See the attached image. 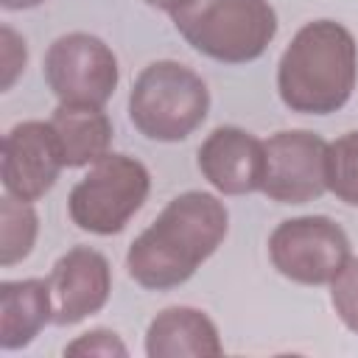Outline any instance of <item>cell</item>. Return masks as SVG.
I'll return each instance as SVG.
<instances>
[{
	"instance_id": "obj_9",
	"label": "cell",
	"mask_w": 358,
	"mask_h": 358,
	"mask_svg": "<svg viewBox=\"0 0 358 358\" xmlns=\"http://www.w3.org/2000/svg\"><path fill=\"white\" fill-rule=\"evenodd\" d=\"M64 168L56 131L45 120H22L3 137L0 179L8 196L22 201L42 199Z\"/></svg>"
},
{
	"instance_id": "obj_20",
	"label": "cell",
	"mask_w": 358,
	"mask_h": 358,
	"mask_svg": "<svg viewBox=\"0 0 358 358\" xmlns=\"http://www.w3.org/2000/svg\"><path fill=\"white\" fill-rule=\"evenodd\" d=\"M39 3H45V0H0V6L6 11H22V8H34Z\"/></svg>"
},
{
	"instance_id": "obj_3",
	"label": "cell",
	"mask_w": 358,
	"mask_h": 358,
	"mask_svg": "<svg viewBox=\"0 0 358 358\" xmlns=\"http://www.w3.org/2000/svg\"><path fill=\"white\" fill-rule=\"evenodd\" d=\"M171 20L193 50L224 64L255 62L277 34L268 0H187Z\"/></svg>"
},
{
	"instance_id": "obj_17",
	"label": "cell",
	"mask_w": 358,
	"mask_h": 358,
	"mask_svg": "<svg viewBox=\"0 0 358 358\" xmlns=\"http://www.w3.org/2000/svg\"><path fill=\"white\" fill-rule=\"evenodd\" d=\"M330 302L338 319L352 333H358V257H350L330 282Z\"/></svg>"
},
{
	"instance_id": "obj_18",
	"label": "cell",
	"mask_w": 358,
	"mask_h": 358,
	"mask_svg": "<svg viewBox=\"0 0 358 358\" xmlns=\"http://www.w3.org/2000/svg\"><path fill=\"white\" fill-rule=\"evenodd\" d=\"M25 59H28L25 39L14 28L3 25L0 28V90H11L17 76L25 70Z\"/></svg>"
},
{
	"instance_id": "obj_11",
	"label": "cell",
	"mask_w": 358,
	"mask_h": 358,
	"mask_svg": "<svg viewBox=\"0 0 358 358\" xmlns=\"http://www.w3.org/2000/svg\"><path fill=\"white\" fill-rule=\"evenodd\" d=\"M199 168L224 196L255 193L263 187L266 171L263 140L238 126H218L199 145Z\"/></svg>"
},
{
	"instance_id": "obj_12",
	"label": "cell",
	"mask_w": 358,
	"mask_h": 358,
	"mask_svg": "<svg viewBox=\"0 0 358 358\" xmlns=\"http://www.w3.org/2000/svg\"><path fill=\"white\" fill-rule=\"evenodd\" d=\"M221 338L213 319L187 305L159 310L145 330L148 358H213L221 355Z\"/></svg>"
},
{
	"instance_id": "obj_1",
	"label": "cell",
	"mask_w": 358,
	"mask_h": 358,
	"mask_svg": "<svg viewBox=\"0 0 358 358\" xmlns=\"http://www.w3.org/2000/svg\"><path fill=\"white\" fill-rule=\"evenodd\" d=\"M229 213L204 190H187L143 229L126 255L131 280L148 291H168L187 282L196 268L224 243Z\"/></svg>"
},
{
	"instance_id": "obj_8",
	"label": "cell",
	"mask_w": 358,
	"mask_h": 358,
	"mask_svg": "<svg viewBox=\"0 0 358 358\" xmlns=\"http://www.w3.org/2000/svg\"><path fill=\"white\" fill-rule=\"evenodd\" d=\"M263 193L280 204H305L327 190V143L308 129L277 131L263 140Z\"/></svg>"
},
{
	"instance_id": "obj_19",
	"label": "cell",
	"mask_w": 358,
	"mask_h": 358,
	"mask_svg": "<svg viewBox=\"0 0 358 358\" xmlns=\"http://www.w3.org/2000/svg\"><path fill=\"white\" fill-rule=\"evenodd\" d=\"M126 344L117 338V333L112 330H90V333H81L76 341H70L64 347V355H126Z\"/></svg>"
},
{
	"instance_id": "obj_14",
	"label": "cell",
	"mask_w": 358,
	"mask_h": 358,
	"mask_svg": "<svg viewBox=\"0 0 358 358\" xmlns=\"http://www.w3.org/2000/svg\"><path fill=\"white\" fill-rule=\"evenodd\" d=\"M62 145V157L67 168L92 165L103 154H109L112 123L101 106L90 103H59L48 120Z\"/></svg>"
},
{
	"instance_id": "obj_2",
	"label": "cell",
	"mask_w": 358,
	"mask_h": 358,
	"mask_svg": "<svg viewBox=\"0 0 358 358\" xmlns=\"http://www.w3.org/2000/svg\"><path fill=\"white\" fill-rule=\"evenodd\" d=\"M355 76V36L336 20H313L285 48L277 64V92L291 112L333 115L350 101Z\"/></svg>"
},
{
	"instance_id": "obj_10",
	"label": "cell",
	"mask_w": 358,
	"mask_h": 358,
	"mask_svg": "<svg viewBox=\"0 0 358 358\" xmlns=\"http://www.w3.org/2000/svg\"><path fill=\"white\" fill-rule=\"evenodd\" d=\"M53 324L67 327L98 313L112 291L109 260L90 246H73L50 268Z\"/></svg>"
},
{
	"instance_id": "obj_13",
	"label": "cell",
	"mask_w": 358,
	"mask_h": 358,
	"mask_svg": "<svg viewBox=\"0 0 358 358\" xmlns=\"http://www.w3.org/2000/svg\"><path fill=\"white\" fill-rule=\"evenodd\" d=\"M53 322L50 282L39 277L0 282V347L6 352L28 347Z\"/></svg>"
},
{
	"instance_id": "obj_4",
	"label": "cell",
	"mask_w": 358,
	"mask_h": 358,
	"mask_svg": "<svg viewBox=\"0 0 358 358\" xmlns=\"http://www.w3.org/2000/svg\"><path fill=\"white\" fill-rule=\"evenodd\" d=\"M210 90L187 64L162 59L140 70L129 95V117L134 129L159 143L190 137L207 117Z\"/></svg>"
},
{
	"instance_id": "obj_5",
	"label": "cell",
	"mask_w": 358,
	"mask_h": 358,
	"mask_svg": "<svg viewBox=\"0 0 358 358\" xmlns=\"http://www.w3.org/2000/svg\"><path fill=\"white\" fill-rule=\"evenodd\" d=\"M151 176L140 159L129 154H103L70 190L67 213L84 232L115 235L145 204Z\"/></svg>"
},
{
	"instance_id": "obj_21",
	"label": "cell",
	"mask_w": 358,
	"mask_h": 358,
	"mask_svg": "<svg viewBox=\"0 0 358 358\" xmlns=\"http://www.w3.org/2000/svg\"><path fill=\"white\" fill-rule=\"evenodd\" d=\"M145 3H148V6H157V8H162V11L171 14V11H176L179 6H185L187 0H145Z\"/></svg>"
},
{
	"instance_id": "obj_15",
	"label": "cell",
	"mask_w": 358,
	"mask_h": 358,
	"mask_svg": "<svg viewBox=\"0 0 358 358\" xmlns=\"http://www.w3.org/2000/svg\"><path fill=\"white\" fill-rule=\"evenodd\" d=\"M39 218L31 201L3 196L0 199V266H14L31 255Z\"/></svg>"
},
{
	"instance_id": "obj_16",
	"label": "cell",
	"mask_w": 358,
	"mask_h": 358,
	"mask_svg": "<svg viewBox=\"0 0 358 358\" xmlns=\"http://www.w3.org/2000/svg\"><path fill=\"white\" fill-rule=\"evenodd\" d=\"M327 190L358 207V131L327 143Z\"/></svg>"
},
{
	"instance_id": "obj_6",
	"label": "cell",
	"mask_w": 358,
	"mask_h": 358,
	"mask_svg": "<svg viewBox=\"0 0 358 358\" xmlns=\"http://www.w3.org/2000/svg\"><path fill=\"white\" fill-rule=\"evenodd\" d=\"M274 268L299 285H330L350 255L347 232L327 215L280 221L268 238Z\"/></svg>"
},
{
	"instance_id": "obj_7",
	"label": "cell",
	"mask_w": 358,
	"mask_h": 358,
	"mask_svg": "<svg viewBox=\"0 0 358 358\" xmlns=\"http://www.w3.org/2000/svg\"><path fill=\"white\" fill-rule=\"evenodd\" d=\"M45 81L59 103L103 106L117 87V59L92 34H64L45 53Z\"/></svg>"
}]
</instances>
